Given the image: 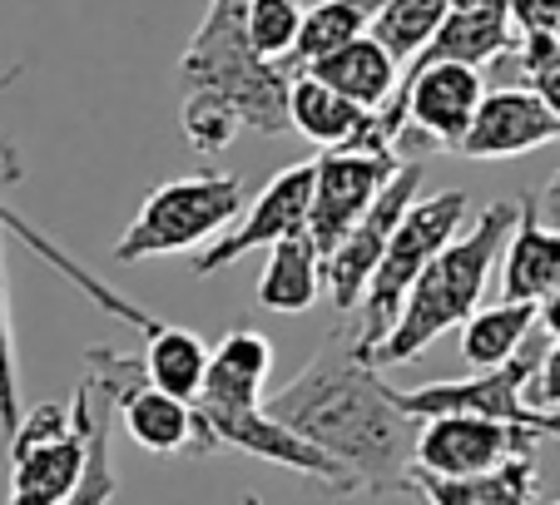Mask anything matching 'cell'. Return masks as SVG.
Here are the masks:
<instances>
[{
  "mask_svg": "<svg viewBox=\"0 0 560 505\" xmlns=\"http://www.w3.org/2000/svg\"><path fill=\"white\" fill-rule=\"evenodd\" d=\"M516 199L487 203L476 213V223L466 233H456L442 252L432 258L422 278L412 283V293L402 297V313L392 322V332L377 342L372 352V367H407L417 362L436 337L456 332L466 317L481 307L491 287V273L501 263V248H506L511 228H516Z\"/></svg>",
  "mask_w": 560,
  "mask_h": 505,
  "instance_id": "4",
  "label": "cell"
},
{
  "mask_svg": "<svg viewBox=\"0 0 560 505\" xmlns=\"http://www.w3.org/2000/svg\"><path fill=\"white\" fill-rule=\"evenodd\" d=\"M516 228L501 248V303H546L560 293V228L536 213V193L516 199Z\"/></svg>",
  "mask_w": 560,
  "mask_h": 505,
  "instance_id": "15",
  "label": "cell"
},
{
  "mask_svg": "<svg viewBox=\"0 0 560 505\" xmlns=\"http://www.w3.org/2000/svg\"><path fill=\"white\" fill-rule=\"evenodd\" d=\"M402 168L397 139L382 129V119H372L352 144L323 149V158H313V199H307V243L317 248V258H328L342 243V233L368 213V203L382 193V184Z\"/></svg>",
  "mask_w": 560,
  "mask_h": 505,
  "instance_id": "7",
  "label": "cell"
},
{
  "mask_svg": "<svg viewBox=\"0 0 560 505\" xmlns=\"http://www.w3.org/2000/svg\"><path fill=\"white\" fill-rule=\"evenodd\" d=\"M115 411L125 416V432L135 436V446L154 456H194V442H199V421H194V401H179L170 391H159L144 381L139 372V357H129L125 377H119L115 391Z\"/></svg>",
  "mask_w": 560,
  "mask_h": 505,
  "instance_id": "16",
  "label": "cell"
},
{
  "mask_svg": "<svg viewBox=\"0 0 560 505\" xmlns=\"http://www.w3.org/2000/svg\"><path fill=\"white\" fill-rule=\"evenodd\" d=\"M550 505H560V495H556V501H550Z\"/></svg>",
  "mask_w": 560,
  "mask_h": 505,
  "instance_id": "34",
  "label": "cell"
},
{
  "mask_svg": "<svg viewBox=\"0 0 560 505\" xmlns=\"http://www.w3.org/2000/svg\"><path fill=\"white\" fill-rule=\"evenodd\" d=\"M307 74H313V80H323L328 90H338L342 99L362 105L368 115H377V109L392 105L397 84H402V60H397V55H392L382 40L358 35V40H348L342 50L313 60V64H307Z\"/></svg>",
  "mask_w": 560,
  "mask_h": 505,
  "instance_id": "18",
  "label": "cell"
},
{
  "mask_svg": "<svg viewBox=\"0 0 560 505\" xmlns=\"http://www.w3.org/2000/svg\"><path fill=\"white\" fill-rule=\"evenodd\" d=\"M560 125L530 84H491L476 105L471 129L462 134L456 154L466 158H521L556 144Z\"/></svg>",
  "mask_w": 560,
  "mask_h": 505,
  "instance_id": "14",
  "label": "cell"
},
{
  "mask_svg": "<svg viewBox=\"0 0 560 505\" xmlns=\"http://www.w3.org/2000/svg\"><path fill=\"white\" fill-rule=\"evenodd\" d=\"M456 0H382V11L372 15V40H382L402 64H412L417 55L432 45V35L442 31V21L452 15Z\"/></svg>",
  "mask_w": 560,
  "mask_h": 505,
  "instance_id": "25",
  "label": "cell"
},
{
  "mask_svg": "<svg viewBox=\"0 0 560 505\" xmlns=\"http://www.w3.org/2000/svg\"><path fill=\"white\" fill-rule=\"evenodd\" d=\"M511 5L516 0H456L442 31L432 35V45L417 60H456V64H476V70L497 64L516 45Z\"/></svg>",
  "mask_w": 560,
  "mask_h": 505,
  "instance_id": "17",
  "label": "cell"
},
{
  "mask_svg": "<svg viewBox=\"0 0 560 505\" xmlns=\"http://www.w3.org/2000/svg\"><path fill=\"white\" fill-rule=\"evenodd\" d=\"M536 332V307L530 303H491L476 307L462 322V362L471 372H491L501 362H511L526 337Z\"/></svg>",
  "mask_w": 560,
  "mask_h": 505,
  "instance_id": "23",
  "label": "cell"
},
{
  "mask_svg": "<svg viewBox=\"0 0 560 505\" xmlns=\"http://www.w3.org/2000/svg\"><path fill=\"white\" fill-rule=\"evenodd\" d=\"M244 209V179L233 174H189V179L159 184L139 203L135 223L119 233L115 258L119 263H144V258H170L189 252L199 243L219 238Z\"/></svg>",
  "mask_w": 560,
  "mask_h": 505,
  "instance_id": "6",
  "label": "cell"
},
{
  "mask_svg": "<svg viewBox=\"0 0 560 505\" xmlns=\"http://www.w3.org/2000/svg\"><path fill=\"white\" fill-rule=\"evenodd\" d=\"M268 367H273V342L264 332H254V327H233L209 352V377H203L199 397H194V421H199L194 456L244 451L258 456V461L288 466V471L328 485L338 495L358 491L338 461H328L317 446H307L303 436H293L283 421H273L264 411Z\"/></svg>",
  "mask_w": 560,
  "mask_h": 505,
  "instance_id": "3",
  "label": "cell"
},
{
  "mask_svg": "<svg viewBox=\"0 0 560 505\" xmlns=\"http://www.w3.org/2000/svg\"><path fill=\"white\" fill-rule=\"evenodd\" d=\"M85 407L70 397L40 401L21 411V426L11 432V495L5 505H70L74 485L85 475Z\"/></svg>",
  "mask_w": 560,
  "mask_h": 505,
  "instance_id": "9",
  "label": "cell"
},
{
  "mask_svg": "<svg viewBox=\"0 0 560 505\" xmlns=\"http://www.w3.org/2000/svg\"><path fill=\"white\" fill-rule=\"evenodd\" d=\"M139 372H144L149 387L170 391L179 401H194L209 377V348L189 327H174V322H154L144 332V357H139Z\"/></svg>",
  "mask_w": 560,
  "mask_h": 505,
  "instance_id": "22",
  "label": "cell"
},
{
  "mask_svg": "<svg viewBox=\"0 0 560 505\" xmlns=\"http://www.w3.org/2000/svg\"><path fill=\"white\" fill-rule=\"evenodd\" d=\"M536 327L546 337H556L560 332V293L556 297H546V303H536Z\"/></svg>",
  "mask_w": 560,
  "mask_h": 505,
  "instance_id": "31",
  "label": "cell"
},
{
  "mask_svg": "<svg viewBox=\"0 0 560 505\" xmlns=\"http://www.w3.org/2000/svg\"><path fill=\"white\" fill-rule=\"evenodd\" d=\"M264 411L338 461L358 491L392 495L412 485L417 416L392 401V387L358 348L352 327H338L283 391L264 397Z\"/></svg>",
  "mask_w": 560,
  "mask_h": 505,
  "instance_id": "1",
  "label": "cell"
},
{
  "mask_svg": "<svg viewBox=\"0 0 560 505\" xmlns=\"http://www.w3.org/2000/svg\"><path fill=\"white\" fill-rule=\"evenodd\" d=\"M540 352H546V332H530L526 348L511 362L491 372H471L462 381H427V387H392V401L407 411V416H442V411H466V416H491L506 421V426H521V432L536 436H560V411H540L526 401V387L540 367Z\"/></svg>",
  "mask_w": 560,
  "mask_h": 505,
  "instance_id": "8",
  "label": "cell"
},
{
  "mask_svg": "<svg viewBox=\"0 0 560 505\" xmlns=\"http://www.w3.org/2000/svg\"><path fill=\"white\" fill-rule=\"evenodd\" d=\"M466 219H471V199H466L462 189L432 193V199H412V209L402 213L397 233L387 238L377 268H372L368 293H362V303L352 307V313H358L352 337H358V348L368 352V357L377 352L382 337L392 332V322H397V313H402V297L412 293V283L432 268L436 252L462 233Z\"/></svg>",
  "mask_w": 560,
  "mask_h": 505,
  "instance_id": "5",
  "label": "cell"
},
{
  "mask_svg": "<svg viewBox=\"0 0 560 505\" xmlns=\"http://www.w3.org/2000/svg\"><path fill=\"white\" fill-rule=\"evenodd\" d=\"M521 84H530V90H536L540 105H546L550 115H556V125H560V55H556V60H546L540 70H530Z\"/></svg>",
  "mask_w": 560,
  "mask_h": 505,
  "instance_id": "29",
  "label": "cell"
},
{
  "mask_svg": "<svg viewBox=\"0 0 560 505\" xmlns=\"http://www.w3.org/2000/svg\"><path fill=\"white\" fill-rule=\"evenodd\" d=\"M0 179H5V184H15V179H21V168H15V164H11V168L0 164ZM0 219H5V228H11L15 238H25V243H31V248L40 252L45 263L55 268V273H65V278H70V283L80 287V293H85L90 303L100 307V313H109V317H119V322L139 327V337H144L149 327L159 322L154 313H144V307H139V303H129L125 293H115V287H109L100 273H90V268H80V263H74V258H70V252H65V248H55V243L45 238V233L35 228L31 219H21V213H15V209H5V199H0ZM21 411H25V407H21V357H15V327H11V283H5V263H0V436H5V442H11V432H15V426H21Z\"/></svg>",
  "mask_w": 560,
  "mask_h": 505,
  "instance_id": "10",
  "label": "cell"
},
{
  "mask_svg": "<svg viewBox=\"0 0 560 505\" xmlns=\"http://www.w3.org/2000/svg\"><path fill=\"white\" fill-rule=\"evenodd\" d=\"M377 115H368L362 105L342 99L338 90H328L323 80H313L307 70H298L288 80V125L317 149H342L362 134Z\"/></svg>",
  "mask_w": 560,
  "mask_h": 505,
  "instance_id": "20",
  "label": "cell"
},
{
  "mask_svg": "<svg viewBox=\"0 0 560 505\" xmlns=\"http://www.w3.org/2000/svg\"><path fill=\"white\" fill-rule=\"evenodd\" d=\"M540 436L506 426L491 416H466V411H442V416L417 421V456L412 471L427 475H476L491 466L511 461V456L536 451Z\"/></svg>",
  "mask_w": 560,
  "mask_h": 505,
  "instance_id": "13",
  "label": "cell"
},
{
  "mask_svg": "<svg viewBox=\"0 0 560 505\" xmlns=\"http://www.w3.org/2000/svg\"><path fill=\"white\" fill-rule=\"evenodd\" d=\"M298 70L258 60L244 40V0H209L179 60L184 84V139L199 154H223L254 129L273 139L288 125V80Z\"/></svg>",
  "mask_w": 560,
  "mask_h": 505,
  "instance_id": "2",
  "label": "cell"
},
{
  "mask_svg": "<svg viewBox=\"0 0 560 505\" xmlns=\"http://www.w3.org/2000/svg\"><path fill=\"white\" fill-rule=\"evenodd\" d=\"M382 11V0H317L303 5V25H298L293 45V70H307L313 60L342 50L348 40L372 31V15Z\"/></svg>",
  "mask_w": 560,
  "mask_h": 505,
  "instance_id": "24",
  "label": "cell"
},
{
  "mask_svg": "<svg viewBox=\"0 0 560 505\" xmlns=\"http://www.w3.org/2000/svg\"><path fill=\"white\" fill-rule=\"evenodd\" d=\"M244 505H264V501H254V495H248V501H244Z\"/></svg>",
  "mask_w": 560,
  "mask_h": 505,
  "instance_id": "32",
  "label": "cell"
},
{
  "mask_svg": "<svg viewBox=\"0 0 560 505\" xmlns=\"http://www.w3.org/2000/svg\"><path fill=\"white\" fill-rule=\"evenodd\" d=\"M422 179H427L422 158H402V168H397V174L382 184V193L368 203V213H362V219L352 223L348 233H342L338 248L323 258V287H328V297H332V307H338V313H352V307L362 303L372 268H377L387 238L397 233L402 213L412 209Z\"/></svg>",
  "mask_w": 560,
  "mask_h": 505,
  "instance_id": "11",
  "label": "cell"
},
{
  "mask_svg": "<svg viewBox=\"0 0 560 505\" xmlns=\"http://www.w3.org/2000/svg\"><path fill=\"white\" fill-rule=\"evenodd\" d=\"M536 213L550 223V228H560V174L546 184V193H536Z\"/></svg>",
  "mask_w": 560,
  "mask_h": 505,
  "instance_id": "30",
  "label": "cell"
},
{
  "mask_svg": "<svg viewBox=\"0 0 560 505\" xmlns=\"http://www.w3.org/2000/svg\"><path fill=\"white\" fill-rule=\"evenodd\" d=\"M298 25H303V0H244V40L258 60L293 70Z\"/></svg>",
  "mask_w": 560,
  "mask_h": 505,
  "instance_id": "26",
  "label": "cell"
},
{
  "mask_svg": "<svg viewBox=\"0 0 560 505\" xmlns=\"http://www.w3.org/2000/svg\"><path fill=\"white\" fill-rule=\"evenodd\" d=\"M516 35H556L560 31V0H516L511 5Z\"/></svg>",
  "mask_w": 560,
  "mask_h": 505,
  "instance_id": "28",
  "label": "cell"
},
{
  "mask_svg": "<svg viewBox=\"0 0 560 505\" xmlns=\"http://www.w3.org/2000/svg\"><path fill=\"white\" fill-rule=\"evenodd\" d=\"M307 199H313V158L288 164L283 174H273V179L264 184V193H258L254 203H244L238 219H233L229 228L194 258V273L213 278V273H223V268L238 263L244 252L273 248V243L307 233Z\"/></svg>",
  "mask_w": 560,
  "mask_h": 505,
  "instance_id": "12",
  "label": "cell"
},
{
  "mask_svg": "<svg viewBox=\"0 0 560 505\" xmlns=\"http://www.w3.org/2000/svg\"><path fill=\"white\" fill-rule=\"evenodd\" d=\"M556 55H560V31H556Z\"/></svg>",
  "mask_w": 560,
  "mask_h": 505,
  "instance_id": "33",
  "label": "cell"
},
{
  "mask_svg": "<svg viewBox=\"0 0 560 505\" xmlns=\"http://www.w3.org/2000/svg\"><path fill=\"white\" fill-rule=\"evenodd\" d=\"M317 297H323V258H317V248L307 243V233L273 243L264 273H258V303H264L268 313L298 317V313H307Z\"/></svg>",
  "mask_w": 560,
  "mask_h": 505,
  "instance_id": "21",
  "label": "cell"
},
{
  "mask_svg": "<svg viewBox=\"0 0 560 505\" xmlns=\"http://www.w3.org/2000/svg\"><path fill=\"white\" fill-rule=\"evenodd\" d=\"M427 505H536V451L511 456L476 475H427L412 471V485Z\"/></svg>",
  "mask_w": 560,
  "mask_h": 505,
  "instance_id": "19",
  "label": "cell"
},
{
  "mask_svg": "<svg viewBox=\"0 0 560 505\" xmlns=\"http://www.w3.org/2000/svg\"><path fill=\"white\" fill-rule=\"evenodd\" d=\"M526 401L540 411H560V332L546 337V352H540V367L526 387Z\"/></svg>",
  "mask_w": 560,
  "mask_h": 505,
  "instance_id": "27",
  "label": "cell"
}]
</instances>
